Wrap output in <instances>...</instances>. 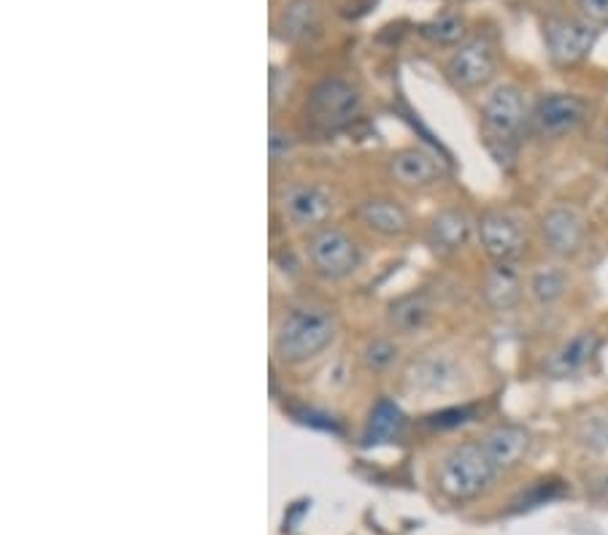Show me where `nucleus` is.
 <instances>
[{"label": "nucleus", "instance_id": "obj_7", "mask_svg": "<svg viewBox=\"0 0 608 535\" xmlns=\"http://www.w3.org/2000/svg\"><path fill=\"white\" fill-rule=\"evenodd\" d=\"M544 41L550 59L557 68H574L584 63L598 41V28L574 17H552L544 22Z\"/></svg>", "mask_w": 608, "mask_h": 535}, {"label": "nucleus", "instance_id": "obj_5", "mask_svg": "<svg viewBox=\"0 0 608 535\" xmlns=\"http://www.w3.org/2000/svg\"><path fill=\"white\" fill-rule=\"evenodd\" d=\"M308 119L317 124L319 130H336L349 128L362 111V95L351 81L338 79V76H327L314 85L306 103Z\"/></svg>", "mask_w": 608, "mask_h": 535}, {"label": "nucleus", "instance_id": "obj_16", "mask_svg": "<svg viewBox=\"0 0 608 535\" xmlns=\"http://www.w3.org/2000/svg\"><path fill=\"white\" fill-rule=\"evenodd\" d=\"M530 433L524 430L522 425H495L485 438H481V446H485L487 457L498 473L511 471V468L522 466V460L530 451Z\"/></svg>", "mask_w": 608, "mask_h": 535}, {"label": "nucleus", "instance_id": "obj_2", "mask_svg": "<svg viewBox=\"0 0 608 535\" xmlns=\"http://www.w3.org/2000/svg\"><path fill=\"white\" fill-rule=\"evenodd\" d=\"M524 130H530V109L517 85H498L481 106V139L495 163H511Z\"/></svg>", "mask_w": 608, "mask_h": 535}, {"label": "nucleus", "instance_id": "obj_28", "mask_svg": "<svg viewBox=\"0 0 608 535\" xmlns=\"http://www.w3.org/2000/svg\"><path fill=\"white\" fill-rule=\"evenodd\" d=\"M604 144H606V160H608V128H606V135H604Z\"/></svg>", "mask_w": 608, "mask_h": 535}, {"label": "nucleus", "instance_id": "obj_3", "mask_svg": "<svg viewBox=\"0 0 608 535\" xmlns=\"http://www.w3.org/2000/svg\"><path fill=\"white\" fill-rule=\"evenodd\" d=\"M495 479H498V468L490 462L481 441H465L455 446L441 460L438 473H435L441 495L455 503H468L481 498L490 490Z\"/></svg>", "mask_w": 608, "mask_h": 535}, {"label": "nucleus", "instance_id": "obj_29", "mask_svg": "<svg viewBox=\"0 0 608 535\" xmlns=\"http://www.w3.org/2000/svg\"><path fill=\"white\" fill-rule=\"evenodd\" d=\"M606 95H608V85H606Z\"/></svg>", "mask_w": 608, "mask_h": 535}, {"label": "nucleus", "instance_id": "obj_22", "mask_svg": "<svg viewBox=\"0 0 608 535\" xmlns=\"http://www.w3.org/2000/svg\"><path fill=\"white\" fill-rule=\"evenodd\" d=\"M465 33H468V25L455 11H446V14H438L435 20L420 25L422 39H427L435 46H460L465 44Z\"/></svg>", "mask_w": 608, "mask_h": 535}, {"label": "nucleus", "instance_id": "obj_18", "mask_svg": "<svg viewBox=\"0 0 608 535\" xmlns=\"http://www.w3.org/2000/svg\"><path fill=\"white\" fill-rule=\"evenodd\" d=\"M470 236H474V222L460 208H444L427 225V243L438 254H457L468 247Z\"/></svg>", "mask_w": 608, "mask_h": 535}, {"label": "nucleus", "instance_id": "obj_21", "mask_svg": "<svg viewBox=\"0 0 608 535\" xmlns=\"http://www.w3.org/2000/svg\"><path fill=\"white\" fill-rule=\"evenodd\" d=\"M405 427V416L401 408L392 401H379L371 408L366 422V433H362V444L366 446H379L387 441H395Z\"/></svg>", "mask_w": 608, "mask_h": 535}, {"label": "nucleus", "instance_id": "obj_24", "mask_svg": "<svg viewBox=\"0 0 608 535\" xmlns=\"http://www.w3.org/2000/svg\"><path fill=\"white\" fill-rule=\"evenodd\" d=\"M568 290V279L563 271H554V268H541L530 276V295L539 306H552Z\"/></svg>", "mask_w": 608, "mask_h": 535}, {"label": "nucleus", "instance_id": "obj_11", "mask_svg": "<svg viewBox=\"0 0 608 535\" xmlns=\"http://www.w3.org/2000/svg\"><path fill=\"white\" fill-rule=\"evenodd\" d=\"M541 238L554 258L571 260L582 254L587 243V219L576 206L557 204L541 217Z\"/></svg>", "mask_w": 608, "mask_h": 535}, {"label": "nucleus", "instance_id": "obj_1", "mask_svg": "<svg viewBox=\"0 0 608 535\" xmlns=\"http://www.w3.org/2000/svg\"><path fill=\"white\" fill-rule=\"evenodd\" d=\"M338 336L336 314L314 303H297L290 306L279 319L273 332V354L284 365H306L314 357L333 347Z\"/></svg>", "mask_w": 608, "mask_h": 535}, {"label": "nucleus", "instance_id": "obj_10", "mask_svg": "<svg viewBox=\"0 0 608 535\" xmlns=\"http://www.w3.org/2000/svg\"><path fill=\"white\" fill-rule=\"evenodd\" d=\"M476 233H479L481 249L492 263H517L528 247V236H524L520 219L509 211H500V208L481 214L476 222Z\"/></svg>", "mask_w": 608, "mask_h": 535}, {"label": "nucleus", "instance_id": "obj_26", "mask_svg": "<svg viewBox=\"0 0 608 535\" xmlns=\"http://www.w3.org/2000/svg\"><path fill=\"white\" fill-rule=\"evenodd\" d=\"M292 146H295V139L282 128H271V139H268V149H271L273 163H282L292 154Z\"/></svg>", "mask_w": 608, "mask_h": 535}, {"label": "nucleus", "instance_id": "obj_14", "mask_svg": "<svg viewBox=\"0 0 608 535\" xmlns=\"http://www.w3.org/2000/svg\"><path fill=\"white\" fill-rule=\"evenodd\" d=\"M360 222L379 238H403L411 233V214L401 200L387 198V195H373L357 206Z\"/></svg>", "mask_w": 608, "mask_h": 535}, {"label": "nucleus", "instance_id": "obj_27", "mask_svg": "<svg viewBox=\"0 0 608 535\" xmlns=\"http://www.w3.org/2000/svg\"><path fill=\"white\" fill-rule=\"evenodd\" d=\"M576 6H579L582 20L593 22L595 28L608 22V0H576Z\"/></svg>", "mask_w": 608, "mask_h": 535}, {"label": "nucleus", "instance_id": "obj_12", "mask_svg": "<svg viewBox=\"0 0 608 535\" xmlns=\"http://www.w3.org/2000/svg\"><path fill=\"white\" fill-rule=\"evenodd\" d=\"M463 382V365L444 352H425L416 357L405 371V386L414 392H425V395H446V392L460 390Z\"/></svg>", "mask_w": 608, "mask_h": 535}, {"label": "nucleus", "instance_id": "obj_6", "mask_svg": "<svg viewBox=\"0 0 608 535\" xmlns=\"http://www.w3.org/2000/svg\"><path fill=\"white\" fill-rule=\"evenodd\" d=\"M589 117V103L574 92H546L530 109V130L544 141L576 133Z\"/></svg>", "mask_w": 608, "mask_h": 535}, {"label": "nucleus", "instance_id": "obj_8", "mask_svg": "<svg viewBox=\"0 0 608 535\" xmlns=\"http://www.w3.org/2000/svg\"><path fill=\"white\" fill-rule=\"evenodd\" d=\"M279 211L297 230H319L333 214V195L322 184L292 182L279 193Z\"/></svg>", "mask_w": 608, "mask_h": 535}, {"label": "nucleus", "instance_id": "obj_9", "mask_svg": "<svg viewBox=\"0 0 608 535\" xmlns=\"http://www.w3.org/2000/svg\"><path fill=\"white\" fill-rule=\"evenodd\" d=\"M495 70H498V57L487 39H468L446 59V79L463 92L490 85Z\"/></svg>", "mask_w": 608, "mask_h": 535}, {"label": "nucleus", "instance_id": "obj_13", "mask_svg": "<svg viewBox=\"0 0 608 535\" xmlns=\"http://www.w3.org/2000/svg\"><path fill=\"white\" fill-rule=\"evenodd\" d=\"M387 174H390L398 187L425 189L433 187V184L444 176V171H441V163L427 152V149L405 146L392 152V157L387 160Z\"/></svg>", "mask_w": 608, "mask_h": 535}, {"label": "nucleus", "instance_id": "obj_20", "mask_svg": "<svg viewBox=\"0 0 608 535\" xmlns=\"http://www.w3.org/2000/svg\"><path fill=\"white\" fill-rule=\"evenodd\" d=\"M433 306L427 301L425 293H405L398 301L390 303L387 308V327H390L395 336H414L422 327L431 323Z\"/></svg>", "mask_w": 608, "mask_h": 535}, {"label": "nucleus", "instance_id": "obj_23", "mask_svg": "<svg viewBox=\"0 0 608 535\" xmlns=\"http://www.w3.org/2000/svg\"><path fill=\"white\" fill-rule=\"evenodd\" d=\"M401 360V343L395 338L377 336L368 338L366 347L360 349V362L368 373H387Z\"/></svg>", "mask_w": 608, "mask_h": 535}, {"label": "nucleus", "instance_id": "obj_15", "mask_svg": "<svg viewBox=\"0 0 608 535\" xmlns=\"http://www.w3.org/2000/svg\"><path fill=\"white\" fill-rule=\"evenodd\" d=\"M600 349V336L593 330L576 332L574 338H568L565 343H560L557 349L550 354V360L544 362L546 376L552 379H571L576 373H582L589 362L595 360Z\"/></svg>", "mask_w": 608, "mask_h": 535}, {"label": "nucleus", "instance_id": "obj_19", "mask_svg": "<svg viewBox=\"0 0 608 535\" xmlns=\"http://www.w3.org/2000/svg\"><path fill=\"white\" fill-rule=\"evenodd\" d=\"M522 273L517 263H492L485 276V301L495 312H509L522 301Z\"/></svg>", "mask_w": 608, "mask_h": 535}, {"label": "nucleus", "instance_id": "obj_4", "mask_svg": "<svg viewBox=\"0 0 608 535\" xmlns=\"http://www.w3.org/2000/svg\"><path fill=\"white\" fill-rule=\"evenodd\" d=\"M306 258L312 271L325 282H344L360 271L362 249L347 230L325 225L306 238Z\"/></svg>", "mask_w": 608, "mask_h": 535}, {"label": "nucleus", "instance_id": "obj_17", "mask_svg": "<svg viewBox=\"0 0 608 535\" xmlns=\"http://www.w3.org/2000/svg\"><path fill=\"white\" fill-rule=\"evenodd\" d=\"M276 35L287 44H308L319 35L322 17L317 0H290L276 17Z\"/></svg>", "mask_w": 608, "mask_h": 535}, {"label": "nucleus", "instance_id": "obj_25", "mask_svg": "<svg viewBox=\"0 0 608 535\" xmlns=\"http://www.w3.org/2000/svg\"><path fill=\"white\" fill-rule=\"evenodd\" d=\"M474 416V408L460 406V408H446V412H438L433 416H427V425L433 427V430H452V427H460L465 422Z\"/></svg>", "mask_w": 608, "mask_h": 535}]
</instances>
